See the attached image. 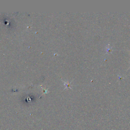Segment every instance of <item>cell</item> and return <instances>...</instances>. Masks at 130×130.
Returning a JSON list of instances; mask_svg holds the SVG:
<instances>
[{
	"label": "cell",
	"instance_id": "obj_1",
	"mask_svg": "<svg viewBox=\"0 0 130 130\" xmlns=\"http://www.w3.org/2000/svg\"><path fill=\"white\" fill-rule=\"evenodd\" d=\"M63 83H64V85H65V87H64V89H66L67 88H71V89H72V87H71V83L72 82V81L69 82H68V81H63Z\"/></svg>",
	"mask_w": 130,
	"mask_h": 130
},
{
	"label": "cell",
	"instance_id": "obj_2",
	"mask_svg": "<svg viewBox=\"0 0 130 130\" xmlns=\"http://www.w3.org/2000/svg\"><path fill=\"white\" fill-rule=\"evenodd\" d=\"M111 49V47L110 46L109 44L107 45V46H106V53H108V52L110 51Z\"/></svg>",
	"mask_w": 130,
	"mask_h": 130
}]
</instances>
